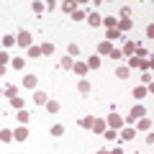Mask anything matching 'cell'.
Masks as SVG:
<instances>
[{
	"mask_svg": "<svg viewBox=\"0 0 154 154\" xmlns=\"http://www.w3.org/2000/svg\"><path fill=\"white\" fill-rule=\"evenodd\" d=\"M46 110H49V113H57V110H59V103H57V100H49V103H46Z\"/></svg>",
	"mask_w": 154,
	"mask_h": 154,
	"instance_id": "7402d4cb",
	"label": "cell"
},
{
	"mask_svg": "<svg viewBox=\"0 0 154 154\" xmlns=\"http://www.w3.org/2000/svg\"><path fill=\"white\" fill-rule=\"evenodd\" d=\"M16 93H18V88H13V85H8V88H5V98H11V100H13V98H18Z\"/></svg>",
	"mask_w": 154,
	"mask_h": 154,
	"instance_id": "e0dca14e",
	"label": "cell"
},
{
	"mask_svg": "<svg viewBox=\"0 0 154 154\" xmlns=\"http://www.w3.org/2000/svg\"><path fill=\"white\" fill-rule=\"evenodd\" d=\"M88 69H90V67H88V64H82V62H77V64H75V75H80V77L88 75Z\"/></svg>",
	"mask_w": 154,
	"mask_h": 154,
	"instance_id": "ba28073f",
	"label": "cell"
},
{
	"mask_svg": "<svg viewBox=\"0 0 154 154\" xmlns=\"http://www.w3.org/2000/svg\"><path fill=\"white\" fill-rule=\"evenodd\" d=\"M80 123H82L85 128H93V126H95V118H93V116H85V118H82Z\"/></svg>",
	"mask_w": 154,
	"mask_h": 154,
	"instance_id": "5bb4252c",
	"label": "cell"
},
{
	"mask_svg": "<svg viewBox=\"0 0 154 154\" xmlns=\"http://www.w3.org/2000/svg\"><path fill=\"white\" fill-rule=\"evenodd\" d=\"M18 44H23V46L31 49V33H28V31H21V33H18Z\"/></svg>",
	"mask_w": 154,
	"mask_h": 154,
	"instance_id": "7a4b0ae2",
	"label": "cell"
},
{
	"mask_svg": "<svg viewBox=\"0 0 154 154\" xmlns=\"http://www.w3.org/2000/svg\"><path fill=\"white\" fill-rule=\"evenodd\" d=\"M146 90H149V93L154 95V82H149V88H146Z\"/></svg>",
	"mask_w": 154,
	"mask_h": 154,
	"instance_id": "8d00e7d4",
	"label": "cell"
},
{
	"mask_svg": "<svg viewBox=\"0 0 154 154\" xmlns=\"http://www.w3.org/2000/svg\"><path fill=\"white\" fill-rule=\"evenodd\" d=\"M77 54H80V46H77V44H69V46H67V57H72V59H75Z\"/></svg>",
	"mask_w": 154,
	"mask_h": 154,
	"instance_id": "8fae6325",
	"label": "cell"
},
{
	"mask_svg": "<svg viewBox=\"0 0 154 154\" xmlns=\"http://www.w3.org/2000/svg\"><path fill=\"white\" fill-rule=\"evenodd\" d=\"M41 54H44V51L38 49V46H31V49H28V57H41Z\"/></svg>",
	"mask_w": 154,
	"mask_h": 154,
	"instance_id": "f1b7e54d",
	"label": "cell"
},
{
	"mask_svg": "<svg viewBox=\"0 0 154 154\" xmlns=\"http://www.w3.org/2000/svg\"><path fill=\"white\" fill-rule=\"evenodd\" d=\"M41 51H44L46 57H51V54H54V44H44V46H41Z\"/></svg>",
	"mask_w": 154,
	"mask_h": 154,
	"instance_id": "83f0119b",
	"label": "cell"
},
{
	"mask_svg": "<svg viewBox=\"0 0 154 154\" xmlns=\"http://www.w3.org/2000/svg\"><path fill=\"white\" fill-rule=\"evenodd\" d=\"M88 67H90V69H98V67H100V57H90V59H88Z\"/></svg>",
	"mask_w": 154,
	"mask_h": 154,
	"instance_id": "2e32d148",
	"label": "cell"
},
{
	"mask_svg": "<svg viewBox=\"0 0 154 154\" xmlns=\"http://www.w3.org/2000/svg\"><path fill=\"white\" fill-rule=\"evenodd\" d=\"M28 118H31V113H26V110H18V121H21V126H26Z\"/></svg>",
	"mask_w": 154,
	"mask_h": 154,
	"instance_id": "7c38bea8",
	"label": "cell"
},
{
	"mask_svg": "<svg viewBox=\"0 0 154 154\" xmlns=\"http://www.w3.org/2000/svg\"><path fill=\"white\" fill-rule=\"evenodd\" d=\"M13 105H16V108H21V110H23V100H21V98H13Z\"/></svg>",
	"mask_w": 154,
	"mask_h": 154,
	"instance_id": "d590c367",
	"label": "cell"
},
{
	"mask_svg": "<svg viewBox=\"0 0 154 154\" xmlns=\"http://www.w3.org/2000/svg\"><path fill=\"white\" fill-rule=\"evenodd\" d=\"M108 123H110V128H118V126H121L123 121H121V116H116V113H110V116H108Z\"/></svg>",
	"mask_w": 154,
	"mask_h": 154,
	"instance_id": "8992f818",
	"label": "cell"
},
{
	"mask_svg": "<svg viewBox=\"0 0 154 154\" xmlns=\"http://www.w3.org/2000/svg\"><path fill=\"white\" fill-rule=\"evenodd\" d=\"M128 72H131L128 67H118V69H116V75H118V80H126V77H128Z\"/></svg>",
	"mask_w": 154,
	"mask_h": 154,
	"instance_id": "4fadbf2b",
	"label": "cell"
},
{
	"mask_svg": "<svg viewBox=\"0 0 154 154\" xmlns=\"http://www.w3.org/2000/svg\"><path fill=\"white\" fill-rule=\"evenodd\" d=\"M121 136H123V139H128V141H131V139L136 136V131H134V128H123V131H121Z\"/></svg>",
	"mask_w": 154,
	"mask_h": 154,
	"instance_id": "44dd1931",
	"label": "cell"
},
{
	"mask_svg": "<svg viewBox=\"0 0 154 154\" xmlns=\"http://www.w3.org/2000/svg\"><path fill=\"white\" fill-rule=\"evenodd\" d=\"M23 85L26 88H36V75H26L23 77Z\"/></svg>",
	"mask_w": 154,
	"mask_h": 154,
	"instance_id": "30bf717a",
	"label": "cell"
},
{
	"mask_svg": "<svg viewBox=\"0 0 154 154\" xmlns=\"http://www.w3.org/2000/svg\"><path fill=\"white\" fill-rule=\"evenodd\" d=\"M90 90H93V88H90V82H88V80H82V82H80V93H82V95H88Z\"/></svg>",
	"mask_w": 154,
	"mask_h": 154,
	"instance_id": "603a6c76",
	"label": "cell"
},
{
	"mask_svg": "<svg viewBox=\"0 0 154 154\" xmlns=\"http://www.w3.org/2000/svg\"><path fill=\"white\" fill-rule=\"evenodd\" d=\"M149 67H152V69H154V57H152V59H149Z\"/></svg>",
	"mask_w": 154,
	"mask_h": 154,
	"instance_id": "74e56055",
	"label": "cell"
},
{
	"mask_svg": "<svg viewBox=\"0 0 154 154\" xmlns=\"http://www.w3.org/2000/svg\"><path fill=\"white\" fill-rule=\"evenodd\" d=\"M136 49H139V46L134 44V41H126V44H123V54H128V57L136 54Z\"/></svg>",
	"mask_w": 154,
	"mask_h": 154,
	"instance_id": "5b68a950",
	"label": "cell"
},
{
	"mask_svg": "<svg viewBox=\"0 0 154 154\" xmlns=\"http://www.w3.org/2000/svg\"><path fill=\"white\" fill-rule=\"evenodd\" d=\"M33 100H36L38 105H46V103H49V100H46V93H36V95H33Z\"/></svg>",
	"mask_w": 154,
	"mask_h": 154,
	"instance_id": "9a60e30c",
	"label": "cell"
},
{
	"mask_svg": "<svg viewBox=\"0 0 154 154\" xmlns=\"http://www.w3.org/2000/svg\"><path fill=\"white\" fill-rule=\"evenodd\" d=\"M51 136H62V134H64V126H59V123H57V126H51Z\"/></svg>",
	"mask_w": 154,
	"mask_h": 154,
	"instance_id": "ffe728a7",
	"label": "cell"
},
{
	"mask_svg": "<svg viewBox=\"0 0 154 154\" xmlns=\"http://www.w3.org/2000/svg\"><path fill=\"white\" fill-rule=\"evenodd\" d=\"M98 51H100V54H113V44H110V41H100Z\"/></svg>",
	"mask_w": 154,
	"mask_h": 154,
	"instance_id": "3957f363",
	"label": "cell"
},
{
	"mask_svg": "<svg viewBox=\"0 0 154 154\" xmlns=\"http://www.w3.org/2000/svg\"><path fill=\"white\" fill-rule=\"evenodd\" d=\"M103 23L108 28H118V21H116V18H103Z\"/></svg>",
	"mask_w": 154,
	"mask_h": 154,
	"instance_id": "4316f807",
	"label": "cell"
},
{
	"mask_svg": "<svg viewBox=\"0 0 154 154\" xmlns=\"http://www.w3.org/2000/svg\"><path fill=\"white\" fill-rule=\"evenodd\" d=\"M146 38H154V23H149V26H146Z\"/></svg>",
	"mask_w": 154,
	"mask_h": 154,
	"instance_id": "1f68e13d",
	"label": "cell"
},
{
	"mask_svg": "<svg viewBox=\"0 0 154 154\" xmlns=\"http://www.w3.org/2000/svg\"><path fill=\"white\" fill-rule=\"evenodd\" d=\"M121 16H123V21H126V18L131 16V8H128V5H126V8H121Z\"/></svg>",
	"mask_w": 154,
	"mask_h": 154,
	"instance_id": "836d02e7",
	"label": "cell"
},
{
	"mask_svg": "<svg viewBox=\"0 0 154 154\" xmlns=\"http://www.w3.org/2000/svg\"><path fill=\"white\" fill-rule=\"evenodd\" d=\"M144 113H146V108H144V105H136V108L131 110V116H128L126 121H128V123H134L136 118H144Z\"/></svg>",
	"mask_w": 154,
	"mask_h": 154,
	"instance_id": "6da1fadb",
	"label": "cell"
},
{
	"mask_svg": "<svg viewBox=\"0 0 154 154\" xmlns=\"http://www.w3.org/2000/svg\"><path fill=\"white\" fill-rule=\"evenodd\" d=\"M149 126H152V123H149V118H141V121H139V128H144V131H146Z\"/></svg>",
	"mask_w": 154,
	"mask_h": 154,
	"instance_id": "f546056e",
	"label": "cell"
},
{
	"mask_svg": "<svg viewBox=\"0 0 154 154\" xmlns=\"http://www.w3.org/2000/svg\"><path fill=\"white\" fill-rule=\"evenodd\" d=\"M62 69H75V64H72V57H64V59H62Z\"/></svg>",
	"mask_w": 154,
	"mask_h": 154,
	"instance_id": "d6986e66",
	"label": "cell"
},
{
	"mask_svg": "<svg viewBox=\"0 0 154 154\" xmlns=\"http://www.w3.org/2000/svg\"><path fill=\"white\" fill-rule=\"evenodd\" d=\"M62 11H64V13H75L77 5H75V3H64V5H62Z\"/></svg>",
	"mask_w": 154,
	"mask_h": 154,
	"instance_id": "484cf974",
	"label": "cell"
},
{
	"mask_svg": "<svg viewBox=\"0 0 154 154\" xmlns=\"http://www.w3.org/2000/svg\"><path fill=\"white\" fill-rule=\"evenodd\" d=\"M11 136H16V134L8 131V128H3V131H0V139H3V141H11Z\"/></svg>",
	"mask_w": 154,
	"mask_h": 154,
	"instance_id": "d4e9b609",
	"label": "cell"
},
{
	"mask_svg": "<svg viewBox=\"0 0 154 154\" xmlns=\"http://www.w3.org/2000/svg\"><path fill=\"white\" fill-rule=\"evenodd\" d=\"M144 95H149V90H146V88H136V90H134V98H139V100H141Z\"/></svg>",
	"mask_w": 154,
	"mask_h": 154,
	"instance_id": "cb8c5ba5",
	"label": "cell"
},
{
	"mask_svg": "<svg viewBox=\"0 0 154 154\" xmlns=\"http://www.w3.org/2000/svg\"><path fill=\"white\" fill-rule=\"evenodd\" d=\"M98 154H108V152H98Z\"/></svg>",
	"mask_w": 154,
	"mask_h": 154,
	"instance_id": "f35d334b",
	"label": "cell"
},
{
	"mask_svg": "<svg viewBox=\"0 0 154 154\" xmlns=\"http://www.w3.org/2000/svg\"><path fill=\"white\" fill-rule=\"evenodd\" d=\"M118 36H121V31H118V28H110V31H105V41H116Z\"/></svg>",
	"mask_w": 154,
	"mask_h": 154,
	"instance_id": "52a82bcc",
	"label": "cell"
},
{
	"mask_svg": "<svg viewBox=\"0 0 154 154\" xmlns=\"http://www.w3.org/2000/svg\"><path fill=\"white\" fill-rule=\"evenodd\" d=\"M88 23H90V26H100V23H103V18H100L98 13H90V16H88Z\"/></svg>",
	"mask_w": 154,
	"mask_h": 154,
	"instance_id": "9c48e42d",
	"label": "cell"
},
{
	"mask_svg": "<svg viewBox=\"0 0 154 154\" xmlns=\"http://www.w3.org/2000/svg\"><path fill=\"white\" fill-rule=\"evenodd\" d=\"M13 134H16V136H13V139H18V141H26V139H28V128H26V126L16 128V131H13Z\"/></svg>",
	"mask_w": 154,
	"mask_h": 154,
	"instance_id": "277c9868",
	"label": "cell"
},
{
	"mask_svg": "<svg viewBox=\"0 0 154 154\" xmlns=\"http://www.w3.org/2000/svg\"><path fill=\"white\" fill-rule=\"evenodd\" d=\"M103 136H105V139H108V141H113V139H116V128H110V131H105V134H103Z\"/></svg>",
	"mask_w": 154,
	"mask_h": 154,
	"instance_id": "4dcf8cb0",
	"label": "cell"
},
{
	"mask_svg": "<svg viewBox=\"0 0 154 154\" xmlns=\"http://www.w3.org/2000/svg\"><path fill=\"white\" fill-rule=\"evenodd\" d=\"M72 18H75V21H82L85 13H82V11H75V13H72Z\"/></svg>",
	"mask_w": 154,
	"mask_h": 154,
	"instance_id": "d6a6232c",
	"label": "cell"
},
{
	"mask_svg": "<svg viewBox=\"0 0 154 154\" xmlns=\"http://www.w3.org/2000/svg\"><path fill=\"white\" fill-rule=\"evenodd\" d=\"M13 41H16L13 36H3V44H5V46H13Z\"/></svg>",
	"mask_w": 154,
	"mask_h": 154,
	"instance_id": "e575fe53",
	"label": "cell"
},
{
	"mask_svg": "<svg viewBox=\"0 0 154 154\" xmlns=\"http://www.w3.org/2000/svg\"><path fill=\"white\" fill-rule=\"evenodd\" d=\"M131 26H134V23H131V18H126V21H121V23H118V31H128Z\"/></svg>",
	"mask_w": 154,
	"mask_h": 154,
	"instance_id": "ac0fdd59",
	"label": "cell"
}]
</instances>
